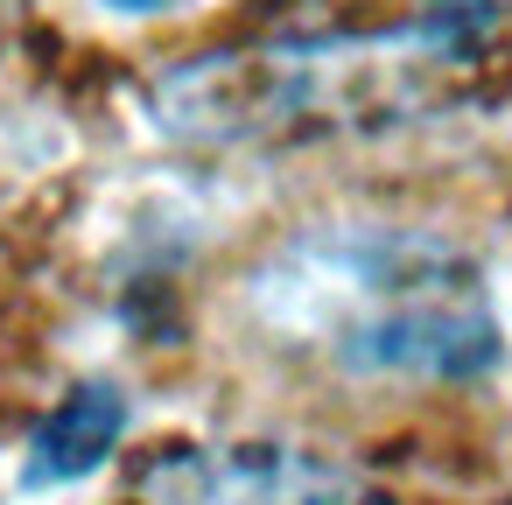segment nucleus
Segmentation results:
<instances>
[{"instance_id":"f03ea898","label":"nucleus","mask_w":512,"mask_h":505,"mask_svg":"<svg viewBox=\"0 0 512 505\" xmlns=\"http://www.w3.org/2000/svg\"><path fill=\"white\" fill-rule=\"evenodd\" d=\"M141 505H386L344 463L288 442H225L169 449L134 477Z\"/></svg>"},{"instance_id":"7ed1b4c3","label":"nucleus","mask_w":512,"mask_h":505,"mask_svg":"<svg viewBox=\"0 0 512 505\" xmlns=\"http://www.w3.org/2000/svg\"><path fill=\"white\" fill-rule=\"evenodd\" d=\"M127 421H134V407H127V393H120L113 379L71 386V400H57L50 421L36 428L29 463H22V484H29V491H57V484L92 477V470L127 442Z\"/></svg>"},{"instance_id":"f257e3e1","label":"nucleus","mask_w":512,"mask_h":505,"mask_svg":"<svg viewBox=\"0 0 512 505\" xmlns=\"http://www.w3.org/2000/svg\"><path fill=\"white\" fill-rule=\"evenodd\" d=\"M246 309L267 337L351 379L470 386L505 358L498 309L463 246L407 225H316L274 246Z\"/></svg>"},{"instance_id":"20e7f679","label":"nucleus","mask_w":512,"mask_h":505,"mask_svg":"<svg viewBox=\"0 0 512 505\" xmlns=\"http://www.w3.org/2000/svg\"><path fill=\"white\" fill-rule=\"evenodd\" d=\"M99 8H113L127 22H148V15H183V8H197V0H99Z\"/></svg>"},{"instance_id":"39448f33","label":"nucleus","mask_w":512,"mask_h":505,"mask_svg":"<svg viewBox=\"0 0 512 505\" xmlns=\"http://www.w3.org/2000/svg\"><path fill=\"white\" fill-rule=\"evenodd\" d=\"M484 8H512V0H484Z\"/></svg>"}]
</instances>
